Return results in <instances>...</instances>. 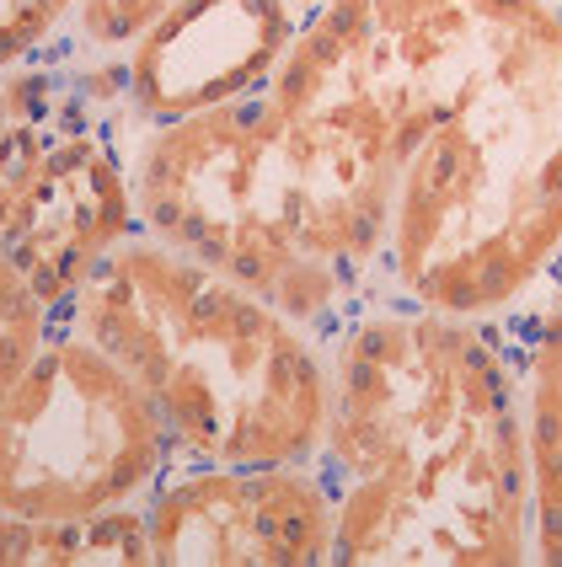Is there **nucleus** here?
I'll return each mask as SVG.
<instances>
[{"label": "nucleus", "instance_id": "0eeeda50", "mask_svg": "<svg viewBox=\"0 0 562 567\" xmlns=\"http://www.w3.org/2000/svg\"><path fill=\"white\" fill-rule=\"evenodd\" d=\"M140 508L156 567H333V498L311 461H177Z\"/></svg>", "mask_w": 562, "mask_h": 567}, {"label": "nucleus", "instance_id": "20e7f679", "mask_svg": "<svg viewBox=\"0 0 562 567\" xmlns=\"http://www.w3.org/2000/svg\"><path fill=\"white\" fill-rule=\"evenodd\" d=\"M134 204L140 230L321 332L370 295L321 220L268 92L145 128Z\"/></svg>", "mask_w": 562, "mask_h": 567}, {"label": "nucleus", "instance_id": "dca6fc26", "mask_svg": "<svg viewBox=\"0 0 562 567\" xmlns=\"http://www.w3.org/2000/svg\"><path fill=\"white\" fill-rule=\"evenodd\" d=\"M558 274H562V262H558Z\"/></svg>", "mask_w": 562, "mask_h": 567}, {"label": "nucleus", "instance_id": "f03ea898", "mask_svg": "<svg viewBox=\"0 0 562 567\" xmlns=\"http://www.w3.org/2000/svg\"><path fill=\"white\" fill-rule=\"evenodd\" d=\"M333 567H525L531 482L499 321L370 289L327 327Z\"/></svg>", "mask_w": 562, "mask_h": 567}, {"label": "nucleus", "instance_id": "9b49d317", "mask_svg": "<svg viewBox=\"0 0 562 567\" xmlns=\"http://www.w3.org/2000/svg\"><path fill=\"white\" fill-rule=\"evenodd\" d=\"M54 321H60V311L0 257V408L17 391V380L28 375V364L43 353Z\"/></svg>", "mask_w": 562, "mask_h": 567}, {"label": "nucleus", "instance_id": "f8f14e48", "mask_svg": "<svg viewBox=\"0 0 562 567\" xmlns=\"http://www.w3.org/2000/svg\"><path fill=\"white\" fill-rule=\"evenodd\" d=\"M177 0H81L64 49L75 54H124L145 28H156Z\"/></svg>", "mask_w": 562, "mask_h": 567}, {"label": "nucleus", "instance_id": "f257e3e1", "mask_svg": "<svg viewBox=\"0 0 562 567\" xmlns=\"http://www.w3.org/2000/svg\"><path fill=\"white\" fill-rule=\"evenodd\" d=\"M274 107L370 289L503 321L562 262V0H321Z\"/></svg>", "mask_w": 562, "mask_h": 567}, {"label": "nucleus", "instance_id": "1a4fd4ad", "mask_svg": "<svg viewBox=\"0 0 562 567\" xmlns=\"http://www.w3.org/2000/svg\"><path fill=\"white\" fill-rule=\"evenodd\" d=\"M525 429V482H531V563L562 567V274L535 289L520 311L499 321Z\"/></svg>", "mask_w": 562, "mask_h": 567}, {"label": "nucleus", "instance_id": "4468645a", "mask_svg": "<svg viewBox=\"0 0 562 567\" xmlns=\"http://www.w3.org/2000/svg\"><path fill=\"white\" fill-rule=\"evenodd\" d=\"M0 128H6V81H0Z\"/></svg>", "mask_w": 562, "mask_h": 567}, {"label": "nucleus", "instance_id": "39448f33", "mask_svg": "<svg viewBox=\"0 0 562 567\" xmlns=\"http://www.w3.org/2000/svg\"><path fill=\"white\" fill-rule=\"evenodd\" d=\"M0 81V257L64 311L81 279L140 230L124 64L60 43Z\"/></svg>", "mask_w": 562, "mask_h": 567}, {"label": "nucleus", "instance_id": "423d86ee", "mask_svg": "<svg viewBox=\"0 0 562 567\" xmlns=\"http://www.w3.org/2000/svg\"><path fill=\"white\" fill-rule=\"evenodd\" d=\"M177 466L172 434L124 364L70 321L0 408V508L28 519H92L145 504Z\"/></svg>", "mask_w": 562, "mask_h": 567}, {"label": "nucleus", "instance_id": "ddd939ff", "mask_svg": "<svg viewBox=\"0 0 562 567\" xmlns=\"http://www.w3.org/2000/svg\"><path fill=\"white\" fill-rule=\"evenodd\" d=\"M81 0H0V75L60 49Z\"/></svg>", "mask_w": 562, "mask_h": 567}, {"label": "nucleus", "instance_id": "7ed1b4c3", "mask_svg": "<svg viewBox=\"0 0 562 567\" xmlns=\"http://www.w3.org/2000/svg\"><path fill=\"white\" fill-rule=\"evenodd\" d=\"M60 321L124 364L183 466L316 461L327 332L134 230L81 279Z\"/></svg>", "mask_w": 562, "mask_h": 567}, {"label": "nucleus", "instance_id": "2eb2a0df", "mask_svg": "<svg viewBox=\"0 0 562 567\" xmlns=\"http://www.w3.org/2000/svg\"><path fill=\"white\" fill-rule=\"evenodd\" d=\"M295 6H300V11H311V6H321V0H295Z\"/></svg>", "mask_w": 562, "mask_h": 567}, {"label": "nucleus", "instance_id": "9d476101", "mask_svg": "<svg viewBox=\"0 0 562 567\" xmlns=\"http://www.w3.org/2000/svg\"><path fill=\"white\" fill-rule=\"evenodd\" d=\"M0 567H156L145 508L124 504L92 519H28L0 508Z\"/></svg>", "mask_w": 562, "mask_h": 567}, {"label": "nucleus", "instance_id": "6e6552de", "mask_svg": "<svg viewBox=\"0 0 562 567\" xmlns=\"http://www.w3.org/2000/svg\"><path fill=\"white\" fill-rule=\"evenodd\" d=\"M300 22L295 0H177L119 54L134 134L268 92Z\"/></svg>", "mask_w": 562, "mask_h": 567}]
</instances>
